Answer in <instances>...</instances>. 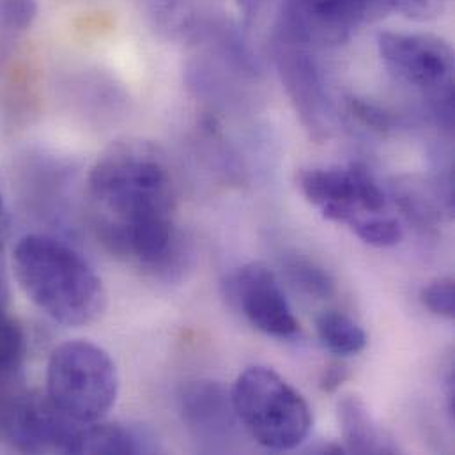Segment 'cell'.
Segmentation results:
<instances>
[{
	"label": "cell",
	"mask_w": 455,
	"mask_h": 455,
	"mask_svg": "<svg viewBox=\"0 0 455 455\" xmlns=\"http://www.w3.org/2000/svg\"><path fill=\"white\" fill-rule=\"evenodd\" d=\"M92 224L117 257L160 278L178 275L185 248L176 228V183L165 155L144 140L110 146L87 178Z\"/></svg>",
	"instance_id": "1"
},
{
	"label": "cell",
	"mask_w": 455,
	"mask_h": 455,
	"mask_svg": "<svg viewBox=\"0 0 455 455\" xmlns=\"http://www.w3.org/2000/svg\"><path fill=\"white\" fill-rule=\"evenodd\" d=\"M12 269L21 291L55 323L87 326L107 310V291L94 267L53 235H23L12 251Z\"/></svg>",
	"instance_id": "2"
},
{
	"label": "cell",
	"mask_w": 455,
	"mask_h": 455,
	"mask_svg": "<svg viewBox=\"0 0 455 455\" xmlns=\"http://www.w3.org/2000/svg\"><path fill=\"white\" fill-rule=\"evenodd\" d=\"M46 397L71 422H101L119 395V374L110 355L89 340L57 346L46 367Z\"/></svg>",
	"instance_id": "3"
},
{
	"label": "cell",
	"mask_w": 455,
	"mask_h": 455,
	"mask_svg": "<svg viewBox=\"0 0 455 455\" xmlns=\"http://www.w3.org/2000/svg\"><path fill=\"white\" fill-rule=\"evenodd\" d=\"M230 397L239 424L264 449L292 451L307 440L310 408L275 371L248 367L235 379Z\"/></svg>",
	"instance_id": "4"
},
{
	"label": "cell",
	"mask_w": 455,
	"mask_h": 455,
	"mask_svg": "<svg viewBox=\"0 0 455 455\" xmlns=\"http://www.w3.org/2000/svg\"><path fill=\"white\" fill-rule=\"evenodd\" d=\"M379 57L390 73L424 92L445 130L454 123V52L433 34L387 30L378 36Z\"/></svg>",
	"instance_id": "5"
},
{
	"label": "cell",
	"mask_w": 455,
	"mask_h": 455,
	"mask_svg": "<svg viewBox=\"0 0 455 455\" xmlns=\"http://www.w3.org/2000/svg\"><path fill=\"white\" fill-rule=\"evenodd\" d=\"M298 187L326 220L337 224H349L363 215L385 213L388 204L387 194L363 164L305 169L298 174Z\"/></svg>",
	"instance_id": "6"
},
{
	"label": "cell",
	"mask_w": 455,
	"mask_h": 455,
	"mask_svg": "<svg viewBox=\"0 0 455 455\" xmlns=\"http://www.w3.org/2000/svg\"><path fill=\"white\" fill-rule=\"evenodd\" d=\"M390 12V0H283L278 27L315 50L331 48Z\"/></svg>",
	"instance_id": "7"
},
{
	"label": "cell",
	"mask_w": 455,
	"mask_h": 455,
	"mask_svg": "<svg viewBox=\"0 0 455 455\" xmlns=\"http://www.w3.org/2000/svg\"><path fill=\"white\" fill-rule=\"evenodd\" d=\"M314 50L276 27L273 53L283 89L305 130L314 139H324L331 130V101Z\"/></svg>",
	"instance_id": "8"
},
{
	"label": "cell",
	"mask_w": 455,
	"mask_h": 455,
	"mask_svg": "<svg viewBox=\"0 0 455 455\" xmlns=\"http://www.w3.org/2000/svg\"><path fill=\"white\" fill-rule=\"evenodd\" d=\"M80 426L66 419L46 394L18 395L4 413V433L25 454H69Z\"/></svg>",
	"instance_id": "9"
},
{
	"label": "cell",
	"mask_w": 455,
	"mask_h": 455,
	"mask_svg": "<svg viewBox=\"0 0 455 455\" xmlns=\"http://www.w3.org/2000/svg\"><path fill=\"white\" fill-rule=\"evenodd\" d=\"M228 298L259 331L285 339L298 333L299 324L273 271L262 262L239 267L226 282Z\"/></svg>",
	"instance_id": "10"
},
{
	"label": "cell",
	"mask_w": 455,
	"mask_h": 455,
	"mask_svg": "<svg viewBox=\"0 0 455 455\" xmlns=\"http://www.w3.org/2000/svg\"><path fill=\"white\" fill-rule=\"evenodd\" d=\"M183 422L204 452H228L235 440V417L228 388L212 379L187 385L180 397Z\"/></svg>",
	"instance_id": "11"
},
{
	"label": "cell",
	"mask_w": 455,
	"mask_h": 455,
	"mask_svg": "<svg viewBox=\"0 0 455 455\" xmlns=\"http://www.w3.org/2000/svg\"><path fill=\"white\" fill-rule=\"evenodd\" d=\"M153 451L155 447L144 431L101 420L76 429L69 454H146Z\"/></svg>",
	"instance_id": "12"
},
{
	"label": "cell",
	"mask_w": 455,
	"mask_h": 455,
	"mask_svg": "<svg viewBox=\"0 0 455 455\" xmlns=\"http://www.w3.org/2000/svg\"><path fill=\"white\" fill-rule=\"evenodd\" d=\"M337 419L349 452L362 455L395 452V447L385 438V433L378 427L369 408L358 395L346 394L339 399Z\"/></svg>",
	"instance_id": "13"
},
{
	"label": "cell",
	"mask_w": 455,
	"mask_h": 455,
	"mask_svg": "<svg viewBox=\"0 0 455 455\" xmlns=\"http://www.w3.org/2000/svg\"><path fill=\"white\" fill-rule=\"evenodd\" d=\"M447 192L452 194V185H426L422 181L406 180L395 181L392 185V197L395 199L397 208L410 219V222L420 228L436 226L442 219V196Z\"/></svg>",
	"instance_id": "14"
},
{
	"label": "cell",
	"mask_w": 455,
	"mask_h": 455,
	"mask_svg": "<svg viewBox=\"0 0 455 455\" xmlns=\"http://www.w3.org/2000/svg\"><path fill=\"white\" fill-rule=\"evenodd\" d=\"M321 342L339 356H351L367 346V335L351 317L340 312H324L317 317Z\"/></svg>",
	"instance_id": "15"
},
{
	"label": "cell",
	"mask_w": 455,
	"mask_h": 455,
	"mask_svg": "<svg viewBox=\"0 0 455 455\" xmlns=\"http://www.w3.org/2000/svg\"><path fill=\"white\" fill-rule=\"evenodd\" d=\"M27 356V339L21 324L0 305V379L14 378Z\"/></svg>",
	"instance_id": "16"
},
{
	"label": "cell",
	"mask_w": 455,
	"mask_h": 455,
	"mask_svg": "<svg viewBox=\"0 0 455 455\" xmlns=\"http://www.w3.org/2000/svg\"><path fill=\"white\" fill-rule=\"evenodd\" d=\"M37 12V0H0V48H12L14 41L34 25Z\"/></svg>",
	"instance_id": "17"
},
{
	"label": "cell",
	"mask_w": 455,
	"mask_h": 455,
	"mask_svg": "<svg viewBox=\"0 0 455 455\" xmlns=\"http://www.w3.org/2000/svg\"><path fill=\"white\" fill-rule=\"evenodd\" d=\"M347 226L353 228V232L363 243H367L371 246H378V248L395 246L404 237V230L399 224V220L394 217H388L385 213L356 217Z\"/></svg>",
	"instance_id": "18"
},
{
	"label": "cell",
	"mask_w": 455,
	"mask_h": 455,
	"mask_svg": "<svg viewBox=\"0 0 455 455\" xmlns=\"http://www.w3.org/2000/svg\"><path fill=\"white\" fill-rule=\"evenodd\" d=\"M287 273L291 280L307 294L326 299L335 292V282L328 271L305 259H292L287 262Z\"/></svg>",
	"instance_id": "19"
},
{
	"label": "cell",
	"mask_w": 455,
	"mask_h": 455,
	"mask_svg": "<svg viewBox=\"0 0 455 455\" xmlns=\"http://www.w3.org/2000/svg\"><path fill=\"white\" fill-rule=\"evenodd\" d=\"M424 307L440 317L452 319L455 315V282L451 276L438 278L424 287L422 294Z\"/></svg>",
	"instance_id": "20"
},
{
	"label": "cell",
	"mask_w": 455,
	"mask_h": 455,
	"mask_svg": "<svg viewBox=\"0 0 455 455\" xmlns=\"http://www.w3.org/2000/svg\"><path fill=\"white\" fill-rule=\"evenodd\" d=\"M349 107H351V112L355 117L360 119V123H363L365 126L379 132V133H385V132H390L394 130L395 126V117L392 114H388L387 110L372 105V103H367V101H362V100H351L349 101Z\"/></svg>",
	"instance_id": "21"
},
{
	"label": "cell",
	"mask_w": 455,
	"mask_h": 455,
	"mask_svg": "<svg viewBox=\"0 0 455 455\" xmlns=\"http://www.w3.org/2000/svg\"><path fill=\"white\" fill-rule=\"evenodd\" d=\"M445 0H392V11L411 20H433L443 11Z\"/></svg>",
	"instance_id": "22"
},
{
	"label": "cell",
	"mask_w": 455,
	"mask_h": 455,
	"mask_svg": "<svg viewBox=\"0 0 455 455\" xmlns=\"http://www.w3.org/2000/svg\"><path fill=\"white\" fill-rule=\"evenodd\" d=\"M347 379H349L347 365L340 362H331L323 369L319 378V387L326 394H335Z\"/></svg>",
	"instance_id": "23"
},
{
	"label": "cell",
	"mask_w": 455,
	"mask_h": 455,
	"mask_svg": "<svg viewBox=\"0 0 455 455\" xmlns=\"http://www.w3.org/2000/svg\"><path fill=\"white\" fill-rule=\"evenodd\" d=\"M9 228H11V217H9V210L7 204L0 194V248L5 243L7 235H9Z\"/></svg>",
	"instance_id": "24"
},
{
	"label": "cell",
	"mask_w": 455,
	"mask_h": 455,
	"mask_svg": "<svg viewBox=\"0 0 455 455\" xmlns=\"http://www.w3.org/2000/svg\"><path fill=\"white\" fill-rule=\"evenodd\" d=\"M262 4H264V0H237V5L246 20H251L259 12Z\"/></svg>",
	"instance_id": "25"
}]
</instances>
